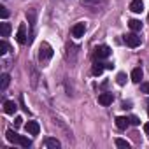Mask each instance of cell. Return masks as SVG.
Returning <instances> with one entry per match:
<instances>
[{"instance_id": "6da1fadb", "label": "cell", "mask_w": 149, "mask_h": 149, "mask_svg": "<svg viewBox=\"0 0 149 149\" xmlns=\"http://www.w3.org/2000/svg\"><path fill=\"white\" fill-rule=\"evenodd\" d=\"M51 56H53V47L47 42H42L40 47H39V60L40 61H47Z\"/></svg>"}, {"instance_id": "7a4b0ae2", "label": "cell", "mask_w": 149, "mask_h": 149, "mask_svg": "<svg viewBox=\"0 0 149 149\" xmlns=\"http://www.w3.org/2000/svg\"><path fill=\"white\" fill-rule=\"evenodd\" d=\"M111 56V47L109 46H98L95 47V58L102 60V58H109Z\"/></svg>"}, {"instance_id": "3957f363", "label": "cell", "mask_w": 149, "mask_h": 149, "mask_svg": "<svg viewBox=\"0 0 149 149\" xmlns=\"http://www.w3.org/2000/svg\"><path fill=\"white\" fill-rule=\"evenodd\" d=\"M28 35H26V25L25 23H21L19 25V28H18V33H16V40L19 42V44H26V39Z\"/></svg>"}, {"instance_id": "277c9868", "label": "cell", "mask_w": 149, "mask_h": 149, "mask_svg": "<svg viewBox=\"0 0 149 149\" xmlns=\"http://www.w3.org/2000/svg\"><path fill=\"white\" fill-rule=\"evenodd\" d=\"M125 42H126V46H130V47H137V46L140 44V37H139L137 33H126V35H125Z\"/></svg>"}, {"instance_id": "5b68a950", "label": "cell", "mask_w": 149, "mask_h": 149, "mask_svg": "<svg viewBox=\"0 0 149 149\" xmlns=\"http://www.w3.org/2000/svg\"><path fill=\"white\" fill-rule=\"evenodd\" d=\"M84 32H86V25H84V23H77V25L72 26V37H76V39L83 37Z\"/></svg>"}, {"instance_id": "8992f818", "label": "cell", "mask_w": 149, "mask_h": 149, "mask_svg": "<svg viewBox=\"0 0 149 149\" xmlns=\"http://www.w3.org/2000/svg\"><path fill=\"white\" fill-rule=\"evenodd\" d=\"M25 128H26V132H28L30 135H39V132H40V126H39L37 121H28V123L25 125Z\"/></svg>"}, {"instance_id": "52a82bcc", "label": "cell", "mask_w": 149, "mask_h": 149, "mask_svg": "<svg viewBox=\"0 0 149 149\" xmlns=\"http://www.w3.org/2000/svg\"><path fill=\"white\" fill-rule=\"evenodd\" d=\"M130 11L135 13V14H140L144 11V2L142 0H132V4H130Z\"/></svg>"}, {"instance_id": "ba28073f", "label": "cell", "mask_w": 149, "mask_h": 149, "mask_svg": "<svg viewBox=\"0 0 149 149\" xmlns=\"http://www.w3.org/2000/svg\"><path fill=\"white\" fill-rule=\"evenodd\" d=\"M112 100H114L112 93H100L98 95V104H102V105H111Z\"/></svg>"}, {"instance_id": "9c48e42d", "label": "cell", "mask_w": 149, "mask_h": 149, "mask_svg": "<svg viewBox=\"0 0 149 149\" xmlns=\"http://www.w3.org/2000/svg\"><path fill=\"white\" fill-rule=\"evenodd\" d=\"M16 109H18V105H16L14 100H6V102H4V112H6V114H14Z\"/></svg>"}, {"instance_id": "30bf717a", "label": "cell", "mask_w": 149, "mask_h": 149, "mask_svg": "<svg viewBox=\"0 0 149 149\" xmlns=\"http://www.w3.org/2000/svg\"><path fill=\"white\" fill-rule=\"evenodd\" d=\"M142 77H144L142 68H140V67H135V68L132 70V81H133V83H140Z\"/></svg>"}, {"instance_id": "8fae6325", "label": "cell", "mask_w": 149, "mask_h": 149, "mask_svg": "<svg viewBox=\"0 0 149 149\" xmlns=\"http://www.w3.org/2000/svg\"><path fill=\"white\" fill-rule=\"evenodd\" d=\"M44 146H46L47 149H58V147H60V140H58V139H53V137H47V139L44 140Z\"/></svg>"}, {"instance_id": "7c38bea8", "label": "cell", "mask_w": 149, "mask_h": 149, "mask_svg": "<svg viewBox=\"0 0 149 149\" xmlns=\"http://www.w3.org/2000/svg\"><path fill=\"white\" fill-rule=\"evenodd\" d=\"M128 125H130V119H128V118H123V116H118V118H116V126H118L119 130H126Z\"/></svg>"}, {"instance_id": "4fadbf2b", "label": "cell", "mask_w": 149, "mask_h": 149, "mask_svg": "<svg viewBox=\"0 0 149 149\" xmlns=\"http://www.w3.org/2000/svg\"><path fill=\"white\" fill-rule=\"evenodd\" d=\"M104 68H105V63H93V67H91V72H93V76H100V74L104 72Z\"/></svg>"}, {"instance_id": "5bb4252c", "label": "cell", "mask_w": 149, "mask_h": 149, "mask_svg": "<svg viewBox=\"0 0 149 149\" xmlns=\"http://www.w3.org/2000/svg\"><path fill=\"white\" fill-rule=\"evenodd\" d=\"M9 83H11V76H9V74H4V76H2V81H0V90L6 91L7 86H9Z\"/></svg>"}, {"instance_id": "9a60e30c", "label": "cell", "mask_w": 149, "mask_h": 149, "mask_svg": "<svg viewBox=\"0 0 149 149\" xmlns=\"http://www.w3.org/2000/svg\"><path fill=\"white\" fill-rule=\"evenodd\" d=\"M0 33H2V37H9V33H11V25L9 23H0Z\"/></svg>"}, {"instance_id": "2e32d148", "label": "cell", "mask_w": 149, "mask_h": 149, "mask_svg": "<svg viewBox=\"0 0 149 149\" xmlns=\"http://www.w3.org/2000/svg\"><path fill=\"white\" fill-rule=\"evenodd\" d=\"M6 137H7L9 142H14V144H18V140H19V135L16 132H13V130H7L6 132Z\"/></svg>"}, {"instance_id": "e0dca14e", "label": "cell", "mask_w": 149, "mask_h": 149, "mask_svg": "<svg viewBox=\"0 0 149 149\" xmlns=\"http://www.w3.org/2000/svg\"><path fill=\"white\" fill-rule=\"evenodd\" d=\"M128 26H130L133 32H139V30L142 28V23H140L139 19H130V21H128Z\"/></svg>"}, {"instance_id": "ac0fdd59", "label": "cell", "mask_w": 149, "mask_h": 149, "mask_svg": "<svg viewBox=\"0 0 149 149\" xmlns=\"http://www.w3.org/2000/svg\"><path fill=\"white\" fill-rule=\"evenodd\" d=\"M18 144H19L21 147H30V146H32V140H30V139H26V137H21V135H19Z\"/></svg>"}, {"instance_id": "d6986e66", "label": "cell", "mask_w": 149, "mask_h": 149, "mask_svg": "<svg viewBox=\"0 0 149 149\" xmlns=\"http://www.w3.org/2000/svg\"><path fill=\"white\" fill-rule=\"evenodd\" d=\"M116 146L121 147V149H130V144H128L125 139H116Z\"/></svg>"}, {"instance_id": "ffe728a7", "label": "cell", "mask_w": 149, "mask_h": 149, "mask_svg": "<svg viewBox=\"0 0 149 149\" xmlns=\"http://www.w3.org/2000/svg\"><path fill=\"white\" fill-rule=\"evenodd\" d=\"M7 51H9V44L6 39H2V42H0V54H6Z\"/></svg>"}, {"instance_id": "44dd1931", "label": "cell", "mask_w": 149, "mask_h": 149, "mask_svg": "<svg viewBox=\"0 0 149 149\" xmlns=\"http://www.w3.org/2000/svg\"><path fill=\"white\" fill-rule=\"evenodd\" d=\"M116 81H118V84H121V86H123V84L126 83V76H125L123 72H119V74H118V77H116Z\"/></svg>"}, {"instance_id": "7402d4cb", "label": "cell", "mask_w": 149, "mask_h": 149, "mask_svg": "<svg viewBox=\"0 0 149 149\" xmlns=\"http://www.w3.org/2000/svg\"><path fill=\"white\" fill-rule=\"evenodd\" d=\"M7 16H9V11H7L4 6H0V18H2V19H7Z\"/></svg>"}, {"instance_id": "603a6c76", "label": "cell", "mask_w": 149, "mask_h": 149, "mask_svg": "<svg viewBox=\"0 0 149 149\" xmlns=\"http://www.w3.org/2000/svg\"><path fill=\"white\" fill-rule=\"evenodd\" d=\"M130 123H132L133 126H139V125H140V119H139L137 116H132V118H130Z\"/></svg>"}, {"instance_id": "cb8c5ba5", "label": "cell", "mask_w": 149, "mask_h": 149, "mask_svg": "<svg viewBox=\"0 0 149 149\" xmlns=\"http://www.w3.org/2000/svg\"><path fill=\"white\" fill-rule=\"evenodd\" d=\"M21 125H23V118H16V119H14V126H16V128H19Z\"/></svg>"}, {"instance_id": "d4e9b609", "label": "cell", "mask_w": 149, "mask_h": 149, "mask_svg": "<svg viewBox=\"0 0 149 149\" xmlns=\"http://www.w3.org/2000/svg\"><path fill=\"white\" fill-rule=\"evenodd\" d=\"M140 88H142V91H144V93H147V95H149V83H142V86H140Z\"/></svg>"}, {"instance_id": "484cf974", "label": "cell", "mask_w": 149, "mask_h": 149, "mask_svg": "<svg viewBox=\"0 0 149 149\" xmlns=\"http://www.w3.org/2000/svg\"><path fill=\"white\" fill-rule=\"evenodd\" d=\"M144 132H146V135L149 137V123H146V125H144Z\"/></svg>"}, {"instance_id": "4316f807", "label": "cell", "mask_w": 149, "mask_h": 149, "mask_svg": "<svg viewBox=\"0 0 149 149\" xmlns=\"http://www.w3.org/2000/svg\"><path fill=\"white\" fill-rule=\"evenodd\" d=\"M84 2H93V0H84Z\"/></svg>"}, {"instance_id": "83f0119b", "label": "cell", "mask_w": 149, "mask_h": 149, "mask_svg": "<svg viewBox=\"0 0 149 149\" xmlns=\"http://www.w3.org/2000/svg\"><path fill=\"white\" fill-rule=\"evenodd\" d=\"M147 114H149V107H147Z\"/></svg>"}]
</instances>
